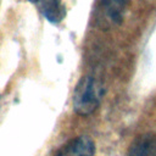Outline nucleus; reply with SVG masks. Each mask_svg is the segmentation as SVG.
Segmentation results:
<instances>
[{"instance_id": "423d86ee", "label": "nucleus", "mask_w": 156, "mask_h": 156, "mask_svg": "<svg viewBox=\"0 0 156 156\" xmlns=\"http://www.w3.org/2000/svg\"><path fill=\"white\" fill-rule=\"evenodd\" d=\"M28 1H29V2H33V4H34V2H38L39 0H28Z\"/></svg>"}, {"instance_id": "20e7f679", "label": "nucleus", "mask_w": 156, "mask_h": 156, "mask_svg": "<svg viewBox=\"0 0 156 156\" xmlns=\"http://www.w3.org/2000/svg\"><path fill=\"white\" fill-rule=\"evenodd\" d=\"M127 156H156V134L149 132L138 135L132 141Z\"/></svg>"}, {"instance_id": "39448f33", "label": "nucleus", "mask_w": 156, "mask_h": 156, "mask_svg": "<svg viewBox=\"0 0 156 156\" xmlns=\"http://www.w3.org/2000/svg\"><path fill=\"white\" fill-rule=\"evenodd\" d=\"M40 1V11L43 16L54 24L60 23L65 15V6L60 2V0H39Z\"/></svg>"}, {"instance_id": "f03ea898", "label": "nucleus", "mask_w": 156, "mask_h": 156, "mask_svg": "<svg viewBox=\"0 0 156 156\" xmlns=\"http://www.w3.org/2000/svg\"><path fill=\"white\" fill-rule=\"evenodd\" d=\"M130 0H98L94 21L102 30L119 26Z\"/></svg>"}, {"instance_id": "7ed1b4c3", "label": "nucleus", "mask_w": 156, "mask_h": 156, "mask_svg": "<svg viewBox=\"0 0 156 156\" xmlns=\"http://www.w3.org/2000/svg\"><path fill=\"white\" fill-rule=\"evenodd\" d=\"M95 144L87 135L76 136L63 144L55 156H94Z\"/></svg>"}, {"instance_id": "f257e3e1", "label": "nucleus", "mask_w": 156, "mask_h": 156, "mask_svg": "<svg viewBox=\"0 0 156 156\" xmlns=\"http://www.w3.org/2000/svg\"><path fill=\"white\" fill-rule=\"evenodd\" d=\"M104 85L94 77L85 76L80 78L73 91V110L79 116L91 115L104 96Z\"/></svg>"}]
</instances>
